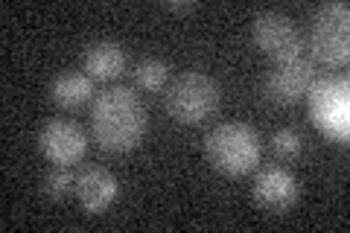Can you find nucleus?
I'll return each instance as SVG.
<instances>
[{"label": "nucleus", "instance_id": "f257e3e1", "mask_svg": "<svg viewBox=\"0 0 350 233\" xmlns=\"http://www.w3.org/2000/svg\"><path fill=\"white\" fill-rule=\"evenodd\" d=\"M94 140L105 152L123 154L140 146L146 135V108L131 87H108L91 105Z\"/></svg>", "mask_w": 350, "mask_h": 233}, {"label": "nucleus", "instance_id": "f03ea898", "mask_svg": "<svg viewBox=\"0 0 350 233\" xmlns=\"http://www.w3.org/2000/svg\"><path fill=\"white\" fill-rule=\"evenodd\" d=\"M204 154L216 172L228 178H243L257 169L262 158L260 135L245 123H222L204 137Z\"/></svg>", "mask_w": 350, "mask_h": 233}, {"label": "nucleus", "instance_id": "7ed1b4c3", "mask_svg": "<svg viewBox=\"0 0 350 233\" xmlns=\"http://www.w3.org/2000/svg\"><path fill=\"white\" fill-rule=\"evenodd\" d=\"M310 117L321 135L336 143H347L350 135V82L345 76H321L306 91Z\"/></svg>", "mask_w": 350, "mask_h": 233}, {"label": "nucleus", "instance_id": "20e7f679", "mask_svg": "<svg viewBox=\"0 0 350 233\" xmlns=\"http://www.w3.org/2000/svg\"><path fill=\"white\" fill-rule=\"evenodd\" d=\"M312 59L327 68H345L350 59V9L342 0L312 12Z\"/></svg>", "mask_w": 350, "mask_h": 233}, {"label": "nucleus", "instance_id": "39448f33", "mask_svg": "<svg viewBox=\"0 0 350 233\" xmlns=\"http://www.w3.org/2000/svg\"><path fill=\"white\" fill-rule=\"evenodd\" d=\"M219 85L202 70H187L175 76V82L167 91V111L172 120H178L184 126H196L207 120L219 108Z\"/></svg>", "mask_w": 350, "mask_h": 233}, {"label": "nucleus", "instance_id": "423d86ee", "mask_svg": "<svg viewBox=\"0 0 350 233\" xmlns=\"http://www.w3.org/2000/svg\"><path fill=\"white\" fill-rule=\"evenodd\" d=\"M251 38H254L257 50L266 53L271 61H292L304 55V38L301 32L295 29V24L280 15V12H260L251 24Z\"/></svg>", "mask_w": 350, "mask_h": 233}, {"label": "nucleus", "instance_id": "0eeeda50", "mask_svg": "<svg viewBox=\"0 0 350 233\" xmlns=\"http://www.w3.org/2000/svg\"><path fill=\"white\" fill-rule=\"evenodd\" d=\"M315 82V64L312 59H292V61H280L271 68V73L262 82V91L275 105H295L301 102L310 91V85Z\"/></svg>", "mask_w": 350, "mask_h": 233}, {"label": "nucleus", "instance_id": "6e6552de", "mask_svg": "<svg viewBox=\"0 0 350 233\" xmlns=\"http://www.w3.org/2000/svg\"><path fill=\"white\" fill-rule=\"evenodd\" d=\"M38 149L44 158L53 161L56 166H73L85 158L88 137L70 120H50L38 135Z\"/></svg>", "mask_w": 350, "mask_h": 233}, {"label": "nucleus", "instance_id": "1a4fd4ad", "mask_svg": "<svg viewBox=\"0 0 350 233\" xmlns=\"http://www.w3.org/2000/svg\"><path fill=\"white\" fill-rule=\"evenodd\" d=\"M301 195L298 178L283 169V166H269V169H260L254 178V202L269 210V213H286L295 207Z\"/></svg>", "mask_w": 350, "mask_h": 233}, {"label": "nucleus", "instance_id": "9d476101", "mask_svg": "<svg viewBox=\"0 0 350 233\" xmlns=\"http://www.w3.org/2000/svg\"><path fill=\"white\" fill-rule=\"evenodd\" d=\"M120 193L117 178L103 166H85V169L76 175V198H79L82 210L88 213H103L114 204V198Z\"/></svg>", "mask_w": 350, "mask_h": 233}, {"label": "nucleus", "instance_id": "9b49d317", "mask_svg": "<svg viewBox=\"0 0 350 233\" xmlns=\"http://www.w3.org/2000/svg\"><path fill=\"white\" fill-rule=\"evenodd\" d=\"M82 64H85V70H88L91 79L108 82V79L123 76V70H126V53L114 41H96V44H91V47L85 50Z\"/></svg>", "mask_w": 350, "mask_h": 233}, {"label": "nucleus", "instance_id": "f8f14e48", "mask_svg": "<svg viewBox=\"0 0 350 233\" xmlns=\"http://www.w3.org/2000/svg\"><path fill=\"white\" fill-rule=\"evenodd\" d=\"M50 96L59 108L73 111L94 96V79L88 73H62L59 79H53Z\"/></svg>", "mask_w": 350, "mask_h": 233}, {"label": "nucleus", "instance_id": "ddd939ff", "mask_svg": "<svg viewBox=\"0 0 350 233\" xmlns=\"http://www.w3.org/2000/svg\"><path fill=\"white\" fill-rule=\"evenodd\" d=\"M131 76H135V85L140 87V91H161V87L167 85L170 68L161 59H144V61L135 64Z\"/></svg>", "mask_w": 350, "mask_h": 233}, {"label": "nucleus", "instance_id": "4468645a", "mask_svg": "<svg viewBox=\"0 0 350 233\" xmlns=\"http://www.w3.org/2000/svg\"><path fill=\"white\" fill-rule=\"evenodd\" d=\"M304 149V140L295 128H278L275 135H271V152L278 154L280 161H295Z\"/></svg>", "mask_w": 350, "mask_h": 233}, {"label": "nucleus", "instance_id": "2eb2a0df", "mask_svg": "<svg viewBox=\"0 0 350 233\" xmlns=\"http://www.w3.org/2000/svg\"><path fill=\"white\" fill-rule=\"evenodd\" d=\"M44 190H47L50 198H64L70 190H76V175L70 172V166H56L44 178Z\"/></svg>", "mask_w": 350, "mask_h": 233}, {"label": "nucleus", "instance_id": "dca6fc26", "mask_svg": "<svg viewBox=\"0 0 350 233\" xmlns=\"http://www.w3.org/2000/svg\"><path fill=\"white\" fill-rule=\"evenodd\" d=\"M167 9L175 15H193L196 9H199V3H178V0H175V3H167Z\"/></svg>", "mask_w": 350, "mask_h": 233}]
</instances>
